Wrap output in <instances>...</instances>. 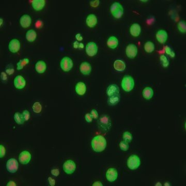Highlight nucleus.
I'll list each match as a JSON object with an SVG mask.
<instances>
[{
    "label": "nucleus",
    "mask_w": 186,
    "mask_h": 186,
    "mask_svg": "<svg viewBox=\"0 0 186 186\" xmlns=\"http://www.w3.org/2000/svg\"><path fill=\"white\" fill-rule=\"evenodd\" d=\"M92 147L93 150L96 152H102L106 149V141L104 137L102 136H95L92 140Z\"/></svg>",
    "instance_id": "f257e3e1"
},
{
    "label": "nucleus",
    "mask_w": 186,
    "mask_h": 186,
    "mask_svg": "<svg viewBox=\"0 0 186 186\" xmlns=\"http://www.w3.org/2000/svg\"><path fill=\"white\" fill-rule=\"evenodd\" d=\"M98 124L101 130L105 132L108 131L111 127V122L110 117L106 115H103L100 116L98 120Z\"/></svg>",
    "instance_id": "f03ea898"
},
{
    "label": "nucleus",
    "mask_w": 186,
    "mask_h": 186,
    "mask_svg": "<svg viewBox=\"0 0 186 186\" xmlns=\"http://www.w3.org/2000/svg\"><path fill=\"white\" fill-rule=\"evenodd\" d=\"M110 12L114 18L120 19L123 15L124 9L119 2H114L111 6Z\"/></svg>",
    "instance_id": "7ed1b4c3"
},
{
    "label": "nucleus",
    "mask_w": 186,
    "mask_h": 186,
    "mask_svg": "<svg viewBox=\"0 0 186 186\" xmlns=\"http://www.w3.org/2000/svg\"><path fill=\"white\" fill-rule=\"evenodd\" d=\"M121 85L123 89L125 91L127 92H129L134 88V80L132 77L130 76H125L123 79Z\"/></svg>",
    "instance_id": "20e7f679"
},
{
    "label": "nucleus",
    "mask_w": 186,
    "mask_h": 186,
    "mask_svg": "<svg viewBox=\"0 0 186 186\" xmlns=\"http://www.w3.org/2000/svg\"><path fill=\"white\" fill-rule=\"evenodd\" d=\"M141 160L138 156L136 155H132L130 156L127 160V166L129 168L134 170H136L140 166Z\"/></svg>",
    "instance_id": "39448f33"
},
{
    "label": "nucleus",
    "mask_w": 186,
    "mask_h": 186,
    "mask_svg": "<svg viewBox=\"0 0 186 186\" xmlns=\"http://www.w3.org/2000/svg\"><path fill=\"white\" fill-rule=\"evenodd\" d=\"M63 170L66 173V174H72L74 173L76 169V165L75 164L74 161L71 160H67L64 162L63 166Z\"/></svg>",
    "instance_id": "423d86ee"
},
{
    "label": "nucleus",
    "mask_w": 186,
    "mask_h": 186,
    "mask_svg": "<svg viewBox=\"0 0 186 186\" xmlns=\"http://www.w3.org/2000/svg\"><path fill=\"white\" fill-rule=\"evenodd\" d=\"M60 66L62 70L64 71L67 72L70 71L73 67L72 60L67 56L64 57L61 61Z\"/></svg>",
    "instance_id": "0eeeda50"
},
{
    "label": "nucleus",
    "mask_w": 186,
    "mask_h": 186,
    "mask_svg": "<svg viewBox=\"0 0 186 186\" xmlns=\"http://www.w3.org/2000/svg\"><path fill=\"white\" fill-rule=\"evenodd\" d=\"M6 169L10 173H16L18 169V162L14 158H10L7 161Z\"/></svg>",
    "instance_id": "6e6552de"
},
{
    "label": "nucleus",
    "mask_w": 186,
    "mask_h": 186,
    "mask_svg": "<svg viewBox=\"0 0 186 186\" xmlns=\"http://www.w3.org/2000/svg\"><path fill=\"white\" fill-rule=\"evenodd\" d=\"M98 47L94 42H88L86 46V52L88 56L92 57L97 53Z\"/></svg>",
    "instance_id": "1a4fd4ad"
},
{
    "label": "nucleus",
    "mask_w": 186,
    "mask_h": 186,
    "mask_svg": "<svg viewBox=\"0 0 186 186\" xmlns=\"http://www.w3.org/2000/svg\"><path fill=\"white\" fill-rule=\"evenodd\" d=\"M126 53L129 58H134L138 53V48L135 44H129L126 48Z\"/></svg>",
    "instance_id": "9d476101"
},
{
    "label": "nucleus",
    "mask_w": 186,
    "mask_h": 186,
    "mask_svg": "<svg viewBox=\"0 0 186 186\" xmlns=\"http://www.w3.org/2000/svg\"><path fill=\"white\" fill-rule=\"evenodd\" d=\"M31 159V155L28 151L24 150L20 153L19 156V162L22 164H27Z\"/></svg>",
    "instance_id": "9b49d317"
},
{
    "label": "nucleus",
    "mask_w": 186,
    "mask_h": 186,
    "mask_svg": "<svg viewBox=\"0 0 186 186\" xmlns=\"http://www.w3.org/2000/svg\"><path fill=\"white\" fill-rule=\"evenodd\" d=\"M14 84L16 88L21 90L24 88L26 85V81L22 76H17L15 78Z\"/></svg>",
    "instance_id": "f8f14e48"
},
{
    "label": "nucleus",
    "mask_w": 186,
    "mask_h": 186,
    "mask_svg": "<svg viewBox=\"0 0 186 186\" xmlns=\"http://www.w3.org/2000/svg\"><path fill=\"white\" fill-rule=\"evenodd\" d=\"M118 177V173L116 168H109L106 173V178L110 182H113L116 180Z\"/></svg>",
    "instance_id": "ddd939ff"
},
{
    "label": "nucleus",
    "mask_w": 186,
    "mask_h": 186,
    "mask_svg": "<svg viewBox=\"0 0 186 186\" xmlns=\"http://www.w3.org/2000/svg\"><path fill=\"white\" fill-rule=\"evenodd\" d=\"M8 48L10 52L12 53H17L20 50V42L17 39H13L9 42Z\"/></svg>",
    "instance_id": "4468645a"
},
{
    "label": "nucleus",
    "mask_w": 186,
    "mask_h": 186,
    "mask_svg": "<svg viewBox=\"0 0 186 186\" xmlns=\"http://www.w3.org/2000/svg\"><path fill=\"white\" fill-rule=\"evenodd\" d=\"M168 37V34L166 31L163 30L158 31L156 34V38L158 42L161 44H164L166 42Z\"/></svg>",
    "instance_id": "2eb2a0df"
},
{
    "label": "nucleus",
    "mask_w": 186,
    "mask_h": 186,
    "mask_svg": "<svg viewBox=\"0 0 186 186\" xmlns=\"http://www.w3.org/2000/svg\"><path fill=\"white\" fill-rule=\"evenodd\" d=\"M80 70L82 74L88 76L90 75L92 70V67L88 62H83L80 66Z\"/></svg>",
    "instance_id": "dca6fc26"
},
{
    "label": "nucleus",
    "mask_w": 186,
    "mask_h": 186,
    "mask_svg": "<svg viewBox=\"0 0 186 186\" xmlns=\"http://www.w3.org/2000/svg\"><path fill=\"white\" fill-rule=\"evenodd\" d=\"M32 22V19L28 15H24L21 17L20 23L21 26L23 28H28L30 26Z\"/></svg>",
    "instance_id": "f3484780"
},
{
    "label": "nucleus",
    "mask_w": 186,
    "mask_h": 186,
    "mask_svg": "<svg viewBox=\"0 0 186 186\" xmlns=\"http://www.w3.org/2000/svg\"><path fill=\"white\" fill-rule=\"evenodd\" d=\"M106 92L108 96L110 97L119 94L120 90L118 86L116 84H111L109 85L106 89Z\"/></svg>",
    "instance_id": "a211bd4d"
},
{
    "label": "nucleus",
    "mask_w": 186,
    "mask_h": 186,
    "mask_svg": "<svg viewBox=\"0 0 186 186\" xmlns=\"http://www.w3.org/2000/svg\"><path fill=\"white\" fill-rule=\"evenodd\" d=\"M86 24L90 28H94L97 23V18L94 14L89 15L86 18Z\"/></svg>",
    "instance_id": "6ab92c4d"
},
{
    "label": "nucleus",
    "mask_w": 186,
    "mask_h": 186,
    "mask_svg": "<svg viewBox=\"0 0 186 186\" xmlns=\"http://www.w3.org/2000/svg\"><path fill=\"white\" fill-rule=\"evenodd\" d=\"M44 0H34L32 1V5L34 9L37 11L42 10L45 6Z\"/></svg>",
    "instance_id": "aec40b11"
},
{
    "label": "nucleus",
    "mask_w": 186,
    "mask_h": 186,
    "mask_svg": "<svg viewBox=\"0 0 186 186\" xmlns=\"http://www.w3.org/2000/svg\"><path fill=\"white\" fill-rule=\"evenodd\" d=\"M141 26L138 23H134L130 27V34L134 37H138L139 36L141 33Z\"/></svg>",
    "instance_id": "412c9836"
},
{
    "label": "nucleus",
    "mask_w": 186,
    "mask_h": 186,
    "mask_svg": "<svg viewBox=\"0 0 186 186\" xmlns=\"http://www.w3.org/2000/svg\"><path fill=\"white\" fill-rule=\"evenodd\" d=\"M76 92L79 95H83L86 93V85L83 82H78L76 85Z\"/></svg>",
    "instance_id": "4be33fe9"
},
{
    "label": "nucleus",
    "mask_w": 186,
    "mask_h": 186,
    "mask_svg": "<svg viewBox=\"0 0 186 186\" xmlns=\"http://www.w3.org/2000/svg\"><path fill=\"white\" fill-rule=\"evenodd\" d=\"M47 65L46 63L43 61H39L35 65V69L39 74H42L46 70Z\"/></svg>",
    "instance_id": "5701e85b"
},
{
    "label": "nucleus",
    "mask_w": 186,
    "mask_h": 186,
    "mask_svg": "<svg viewBox=\"0 0 186 186\" xmlns=\"http://www.w3.org/2000/svg\"><path fill=\"white\" fill-rule=\"evenodd\" d=\"M118 39L115 36H111L108 39L107 45L111 49H115L118 46Z\"/></svg>",
    "instance_id": "b1692460"
},
{
    "label": "nucleus",
    "mask_w": 186,
    "mask_h": 186,
    "mask_svg": "<svg viewBox=\"0 0 186 186\" xmlns=\"http://www.w3.org/2000/svg\"><path fill=\"white\" fill-rule=\"evenodd\" d=\"M142 94L145 99L147 100H150L151 98H152L154 95V91L150 87H147L143 90Z\"/></svg>",
    "instance_id": "393cba45"
},
{
    "label": "nucleus",
    "mask_w": 186,
    "mask_h": 186,
    "mask_svg": "<svg viewBox=\"0 0 186 186\" xmlns=\"http://www.w3.org/2000/svg\"><path fill=\"white\" fill-rule=\"evenodd\" d=\"M114 67L118 71H123L126 68V64L123 61L117 60L114 62Z\"/></svg>",
    "instance_id": "a878e982"
},
{
    "label": "nucleus",
    "mask_w": 186,
    "mask_h": 186,
    "mask_svg": "<svg viewBox=\"0 0 186 186\" xmlns=\"http://www.w3.org/2000/svg\"><path fill=\"white\" fill-rule=\"evenodd\" d=\"M120 94H117V95L109 97L108 100V104L109 106H114L120 102Z\"/></svg>",
    "instance_id": "bb28decb"
},
{
    "label": "nucleus",
    "mask_w": 186,
    "mask_h": 186,
    "mask_svg": "<svg viewBox=\"0 0 186 186\" xmlns=\"http://www.w3.org/2000/svg\"><path fill=\"white\" fill-rule=\"evenodd\" d=\"M37 37V33L34 30H30L26 33V39L29 42H33Z\"/></svg>",
    "instance_id": "cd10ccee"
},
{
    "label": "nucleus",
    "mask_w": 186,
    "mask_h": 186,
    "mask_svg": "<svg viewBox=\"0 0 186 186\" xmlns=\"http://www.w3.org/2000/svg\"><path fill=\"white\" fill-rule=\"evenodd\" d=\"M14 118L16 123L19 125H22L25 122L22 116V114H21L19 112H16L15 113Z\"/></svg>",
    "instance_id": "c85d7f7f"
},
{
    "label": "nucleus",
    "mask_w": 186,
    "mask_h": 186,
    "mask_svg": "<svg viewBox=\"0 0 186 186\" xmlns=\"http://www.w3.org/2000/svg\"><path fill=\"white\" fill-rule=\"evenodd\" d=\"M144 49L146 52L152 53L155 50V45L154 43L151 42H147L145 44Z\"/></svg>",
    "instance_id": "c756f323"
},
{
    "label": "nucleus",
    "mask_w": 186,
    "mask_h": 186,
    "mask_svg": "<svg viewBox=\"0 0 186 186\" xmlns=\"http://www.w3.org/2000/svg\"><path fill=\"white\" fill-rule=\"evenodd\" d=\"M29 63V60L28 58H25L20 60L17 63V69L21 70L24 68V66Z\"/></svg>",
    "instance_id": "7c9ffc66"
},
{
    "label": "nucleus",
    "mask_w": 186,
    "mask_h": 186,
    "mask_svg": "<svg viewBox=\"0 0 186 186\" xmlns=\"http://www.w3.org/2000/svg\"><path fill=\"white\" fill-rule=\"evenodd\" d=\"M160 60L161 65L163 67L166 68L168 67L169 65V61L166 56L164 55H161L160 57Z\"/></svg>",
    "instance_id": "2f4dec72"
},
{
    "label": "nucleus",
    "mask_w": 186,
    "mask_h": 186,
    "mask_svg": "<svg viewBox=\"0 0 186 186\" xmlns=\"http://www.w3.org/2000/svg\"><path fill=\"white\" fill-rule=\"evenodd\" d=\"M32 109L35 113H39L42 111V106L39 102H35L33 104V106H32Z\"/></svg>",
    "instance_id": "473e14b6"
},
{
    "label": "nucleus",
    "mask_w": 186,
    "mask_h": 186,
    "mask_svg": "<svg viewBox=\"0 0 186 186\" xmlns=\"http://www.w3.org/2000/svg\"><path fill=\"white\" fill-rule=\"evenodd\" d=\"M123 138L125 141L126 142H130L132 140V136L130 132L128 131H126L124 132L123 135Z\"/></svg>",
    "instance_id": "72a5a7b5"
},
{
    "label": "nucleus",
    "mask_w": 186,
    "mask_h": 186,
    "mask_svg": "<svg viewBox=\"0 0 186 186\" xmlns=\"http://www.w3.org/2000/svg\"><path fill=\"white\" fill-rule=\"evenodd\" d=\"M178 28L179 31L182 33H186V23L184 21H181L178 23Z\"/></svg>",
    "instance_id": "f704fd0d"
},
{
    "label": "nucleus",
    "mask_w": 186,
    "mask_h": 186,
    "mask_svg": "<svg viewBox=\"0 0 186 186\" xmlns=\"http://www.w3.org/2000/svg\"><path fill=\"white\" fill-rule=\"evenodd\" d=\"M14 68L12 64H9L6 66L5 68V71L7 74L8 75H11L13 74L14 72Z\"/></svg>",
    "instance_id": "c9c22d12"
},
{
    "label": "nucleus",
    "mask_w": 186,
    "mask_h": 186,
    "mask_svg": "<svg viewBox=\"0 0 186 186\" xmlns=\"http://www.w3.org/2000/svg\"><path fill=\"white\" fill-rule=\"evenodd\" d=\"M120 150H123V151H127L128 150L129 148V144L128 142H126L125 141H121L120 143Z\"/></svg>",
    "instance_id": "e433bc0d"
},
{
    "label": "nucleus",
    "mask_w": 186,
    "mask_h": 186,
    "mask_svg": "<svg viewBox=\"0 0 186 186\" xmlns=\"http://www.w3.org/2000/svg\"><path fill=\"white\" fill-rule=\"evenodd\" d=\"M165 51L167 54L169 55L171 58H174L175 56V54L173 50L171 49V48L168 46L165 47Z\"/></svg>",
    "instance_id": "4c0bfd02"
},
{
    "label": "nucleus",
    "mask_w": 186,
    "mask_h": 186,
    "mask_svg": "<svg viewBox=\"0 0 186 186\" xmlns=\"http://www.w3.org/2000/svg\"><path fill=\"white\" fill-rule=\"evenodd\" d=\"M22 115L24 121H28L30 117V114L28 110H24V111L22 112Z\"/></svg>",
    "instance_id": "58836bf2"
},
{
    "label": "nucleus",
    "mask_w": 186,
    "mask_h": 186,
    "mask_svg": "<svg viewBox=\"0 0 186 186\" xmlns=\"http://www.w3.org/2000/svg\"><path fill=\"white\" fill-rule=\"evenodd\" d=\"M6 154V150L4 146L2 145H0V158H2L4 157Z\"/></svg>",
    "instance_id": "ea45409f"
},
{
    "label": "nucleus",
    "mask_w": 186,
    "mask_h": 186,
    "mask_svg": "<svg viewBox=\"0 0 186 186\" xmlns=\"http://www.w3.org/2000/svg\"><path fill=\"white\" fill-rule=\"evenodd\" d=\"M1 79L2 80V82L4 83H5L7 82V76L6 75L5 72H2L1 74Z\"/></svg>",
    "instance_id": "a19ab883"
},
{
    "label": "nucleus",
    "mask_w": 186,
    "mask_h": 186,
    "mask_svg": "<svg viewBox=\"0 0 186 186\" xmlns=\"http://www.w3.org/2000/svg\"><path fill=\"white\" fill-rule=\"evenodd\" d=\"M90 114L92 116L93 118H94L95 120H97L98 118V113L97 111L95 109H93L91 112H90Z\"/></svg>",
    "instance_id": "79ce46f5"
},
{
    "label": "nucleus",
    "mask_w": 186,
    "mask_h": 186,
    "mask_svg": "<svg viewBox=\"0 0 186 186\" xmlns=\"http://www.w3.org/2000/svg\"><path fill=\"white\" fill-rule=\"evenodd\" d=\"M85 119L88 123H91L92 122L93 117L90 113H86L85 115Z\"/></svg>",
    "instance_id": "37998d69"
},
{
    "label": "nucleus",
    "mask_w": 186,
    "mask_h": 186,
    "mask_svg": "<svg viewBox=\"0 0 186 186\" xmlns=\"http://www.w3.org/2000/svg\"><path fill=\"white\" fill-rule=\"evenodd\" d=\"M99 4V1L98 0H95V1H90V6L93 7H97Z\"/></svg>",
    "instance_id": "c03bdc74"
},
{
    "label": "nucleus",
    "mask_w": 186,
    "mask_h": 186,
    "mask_svg": "<svg viewBox=\"0 0 186 186\" xmlns=\"http://www.w3.org/2000/svg\"><path fill=\"white\" fill-rule=\"evenodd\" d=\"M51 173L53 176L57 177V176H58L59 175L60 172H59V170H58V169H53V170L51 171Z\"/></svg>",
    "instance_id": "a18cd8bd"
},
{
    "label": "nucleus",
    "mask_w": 186,
    "mask_h": 186,
    "mask_svg": "<svg viewBox=\"0 0 186 186\" xmlns=\"http://www.w3.org/2000/svg\"><path fill=\"white\" fill-rule=\"evenodd\" d=\"M48 182H49V184H50V186H55V180H54L53 178H52V177H48Z\"/></svg>",
    "instance_id": "49530a36"
},
{
    "label": "nucleus",
    "mask_w": 186,
    "mask_h": 186,
    "mask_svg": "<svg viewBox=\"0 0 186 186\" xmlns=\"http://www.w3.org/2000/svg\"><path fill=\"white\" fill-rule=\"evenodd\" d=\"M35 26H36L37 28H41V26H42V22L40 21V20H38L37 22H36V24H35Z\"/></svg>",
    "instance_id": "de8ad7c7"
},
{
    "label": "nucleus",
    "mask_w": 186,
    "mask_h": 186,
    "mask_svg": "<svg viewBox=\"0 0 186 186\" xmlns=\"http://www.w3.org/2000/svg\"><path fill=\"white\" fill-rule=\"evenodd\" d=\"M76 38L79 41H81V40H83V37L81 35V34H79V33L76 35Z\"/></svg>",
    "instance_id": "09e8293b"
},
{
    "label": "nucleus",
    "mask_w": 186,
    "mask_h": 186,
    "mask_svg": "<svg viewBox=\"0 0 186 186\" xmlns=\"http://www.w3.org/2000/svg\"><path fill=\"white\" fill-rule=\"evenodd\" d=\"M92 186H103V185H102V183L100 182H99V181H97V182H94V183L93 184Z\"/></svg>",
    "instance_id": "8fccbe9b"
},
{
    "label": "nucleus",
    "mask_w": 186,
    "mask_h": 186,
    "mask_svg": "<svg viewBox=\"0 0 186 186\" xmlns=\"http://www.w3.org/2000/svg\"><path fill=\"white\" fill-rule=\"evenodd\" d=\"M7 186H16V184L13 181H9L7 184Z\"/></svg>",
    "instance_id": "3c124183"
},
{
    "label": "nucleus",
    "mask_w": 186,
    "mask_h": 186,
    "mask_svg": "<svg viewBox=\"0 0 186 186\" xmlns=\"http://www.w3.org/2000/svg\"><path fill=\"white\" fill-rule=\"evenodd\" d=\"M79 44H80V43H79L78 42H74V48H76V49H77V48H79Z\"/></svg>",
    "instance_id": "603ef678"
},
{
    "label": "nucleus",
    "mask_w": 186,
    "mask_h": 186,
    "mask_svg": "<svg viewBox=\"0 0 186 186\" xmlns=\"http://www.w3.org/2000/svg\"><path fill=\"white\" fill-rule=\"evenodd\" d=\"M83 48H84V44H83L82 43H80L79 48H80V49H83Z\"/></svg>",
    "instance_id": "864d4df0"
},
{
    "label": "nucleus",
    "mask_w": 186,
    "mask_h": 186,
    "mask_svg": "<svg viewBox=\"0 0 186 186\" xmlns=\"http://www.w3.org/2000/svg\"><path fill=\"white\" fill-rule=\"evenodd\" d=\"M164 186H170V185H169V183L166 182V183H165V184H164Z\"/></svg>",
    "instance_id": "5fc2aeb1"
},
{
    "label": "nucleus",
    "mask_w": 186,
    "mask_h": 186,
    "mask_svg": "<svg viewBox=\"0 0 186 186\" xmlns=\"http://www.w3.org/2000/svg\"><path fill=\"white\" fill-rule=\"evenodd\" d=\"M2 23H3V19L2 18H1V26H2Z\"/></svg>",
    "instance_id": "6e6d98bb"
}]
</instances>
